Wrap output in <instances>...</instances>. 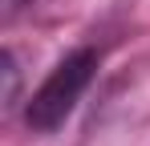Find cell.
I'll list each match as a JSON object with an SVG mask.
<instances>
[{
	"label": "cell",
	"instance_id": "cell-1",
	"mask_svg": "<svg viewBox=\"0 0 150 146\" xmlns=\"http://www.w3.org/2000/svg\"><path fill=\"white\" fill-rule=\"evenodd\" d=\"M93 73H98V53L93 49H73L69 57H61L53 65V73L41 81V89L28 97L25 122L37 134H53L61 122L73 114V106L81 101L85 85L93 81Z\"/></svg>",
	"mask_w": 150,
	"mask_h": 146
}]
</instances>
